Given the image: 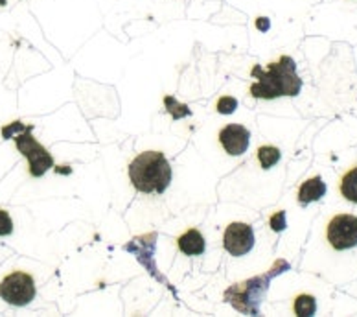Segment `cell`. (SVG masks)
Segmentation results:
<instances>
[{
    "label": "cell",
    "instance_id": "6da1fadb",
    "mask_svg": "<svg viewBox=\"0 0 357 317\" xmlns=\"http://www.w3.org/2000/svg\"><path fill=\"white\" fill-rule=\"evenodd\" d=\"M250 74L258 80L250 87V94L255 98L273 100L280 96H296L302 89V80L296 74V63L289 56H282L276 63H269L267 71L256 65Z\"/></svg>",
    "mask_w": 357,
    "mask_h": 317
},
{
    "label": "cell",
    "instance_id": "7a4b0ae2",
    "mask_svg": "<svg viewBox=\"0 0 357 317\" xmlns=\"http://www.w3.org/2000/svg\"><path fill=\"white\" fill-rule=\"evenodd\" d=\"M129 179L144 194H162L172 183V166L160 152H144L129 164Z\"/></svg>",
    "mask_w": 357,
    "mask_h": 317
},
{
    "label": "cell",
    "instance_id": "3957f363",
    "mask_svg": "<svg viewBox=\"0 0 357 317\" xmlns=\"http://www.w3.org/2000/svg\"><path fill=\"white\" fill-rule=\"evenodd\" d=\"M33 126H24L22 122H13L10 126L2 128V137L13 138L17 144V149L28 158L30 163V175L41 177L50 168H54V157L48 154V149L39 144L31 135Z\"/></svg>",
    "mask_w": 357,
    "mask_h": 317
},
{
    "label": "cell",
    "instance_id": "277c9868",
    "mask_svg": "<svg viewBox=\"0 0 357 317\" xmlns=\"http://www.w3.org/2000/svg\"><path fill=\"white\" fill-rule=\"evenodd\" d=\"M0 297L11 307H26L36 297V282L24 272H13L0 282Z\"/></svg>",
    "mask_w": 357,
    "mask_h": 317
},
{
    "label": "cell",
    "instance_id": "5b68a950",
    "mask_svg": "<svg viewBox=\"0 0 357 317\" xmlns=\"http://www.w3.org/2000/svg\"><path fill=\"white\" fill-rule=\"evenodd\" d=\"M326 236L330 246L337 251L352 249L357 246V216L337 214L328 223Z\"/></svg>",
    "mask_w": 357,
    "mask_h": 317
},
{
    "label": "cell",
    "instance_id": "8992f818",
    "mask_svg": "<svg viewBox=\"0 0 357 317\" xmlns=\"http://www.w3.org/2000/svg\"><path fill=\"white\" fill-rule=\"evenodd\" d=\"M223 247L232 256L247 255L255 247V233H252V227L247 226V223H240V221L230 223L225 229Z\"/></svg>",
    "mask_w": 357,
    "mask_h": 317
},
{
    "label": "cell",
    "instance_id": "52a82bcc",
    "mask_svg": "<svg viewBox=\"0 0 357 317\" xmlns=\"http://www.w3.org/2000/svg\"><path fill=\"white\" fill-rule=\"evenodd\" d=\"M250 133L249 129L241 124H229L221 129L220 133V142L223 146V149L232 157H238V155L245 154L247 148H249Z\"/></svg>",
    "mask_w": 357,
    "mask_h": 317
},
{
    "label": "cell",
    "instance_id": "ba28073f",
    "mask_svg": "<svg viewBox=\"0 0 357 317\" xmlns=\"http://www.w3.org/2000/svg\"><path fill=\"white\" fill-rule=\"evenodd\" d=\"M324 194H326V183L322 181L321 175H315L312 179L302 183L301 190H298V203L310 205L324 198Z\"/></svg>",
    "mask_w": 357,
    "mask_h": 317
},
{
    "label": "cell",
    "instance_id": "9c48e42d",
    "mask_svg": "<svg viewBox=\"0 0 357 317\" xmlns=\"http://www.w3.org/2000/svg\"><path fill=\"white\" fill-rule=\"evenodd\" d=\"M178 249L183 251L184 255L197 256L204 253V238L197 229L186 230L183 236H178Z\"/></svg>",
    "mask_w": 357,
    "mask_h": 317
},
{
    "label": "cell",
    "instance_id": "30bf717a",
    "mask_svg": "<svg viewBox=\"0 0 357 317\" xmlns=\"http://www.w3.org/2000/svg\"><path fill=\"white\" fill-rule=\"evenodd\" d=\"M341 194L348 201L357 203V166L344 174V177L341 179Z\"/></svg>",
    "mask_w": 357,
    "mask_h": 317
},
{
    "label": "cell",
    "instance_id": "8fae6325",
    "mask_svg": "<svg viewBox=\"0 0 357 317\" xmlns=\"http://www.w3.org/2000/svg\"><path fill=\"white\" fill-rule=\"evenodd\" d=\"M280 157V149L275 148V146H261V148L258 149V161H260V166L264 170L273 168L275 164H278Z\"/></svg>",
    "mask_w": 357,
    "mask_h": 317
},
{
    "label": "cell",
    "instance_id": "7c38bea8",
    "mask_svg": "<svg viewBox=\"0 0 357 317\" xmlns=\"http://www.w3.org/2000/svg\"><path fill=\"white\" fill-rule=\"evenodd\" d=\"M317 312V301L313 295L302 293L295 299V314L302 317H310Z\"/></svg>",
    "mask_w": 357,
    "mask_h": 317
},
{
    "label": "cell",
    "instance_id": "4fadbf2b",
    "mask_svg": "<svg viewBox=\"0 0 357 317\" xmlns=\"http://www.w3.org/2000/svg\"><path fill=\"white\" fill-rule=\"evenodd\" d=\"M236 109H238V100L232 96H223L220 98V102H218V111L221 115H230L234 113Z\"/></svg>",
    "mask_w": 357,
    "mask_h": 317
},
{
    "label": "cell",
    "instance_id": "5bb4252c",
    "mask_svg": "<svg viewBox=\"0 0 357 317\" xmlns=\"http://www.w3.org/2000/svg\"><path fill=\"white\" fill-rule=\"evenodd\" d=\"M13 233V220L6 210L0 209V236H8Z\"/></svg>",
    "mask_w": 357,
    "mask_h": 317
},
{
    "label": "cell",
    "instance_id": "9a60e30c",
    "mask_svg": "<svg viewBox=\"0 0 357 317\" xmlns=\"http://www.w3.org/2000/svg\"><path fill=\"white\" fill-rule=\"evenodd\" d=\"M271 227H273V230H276V233H280V230L286 229V212H276L273 218H271Z\"/></svg>",
    "mask_w": 357,
    "mask_h": 317
},
{
    "label": "cell",
    "instance_id": "2e32d148",
    "mask_svg": "<svg viewBox=\"0 0 357 317\" xmlns=\"http://www.w3.org/2000/svg\"><path fill=\"white\" fill-rule=\"evenodd\" d=\"M258 26H260V30H267V19H260V21H258Z\"/></svg>",
    "mask_w": 357,
    "mask_h": 317
}]
</instances>
